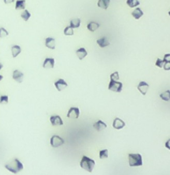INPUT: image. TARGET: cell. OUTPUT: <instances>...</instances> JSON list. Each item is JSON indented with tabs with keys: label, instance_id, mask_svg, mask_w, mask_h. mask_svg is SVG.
<instances>
[{
	"label": "cell",
	"instance_id": "cell-19",
	"mask_svg": "<svg viewBox=\"0 0 170 175\" xmlns=\"http://www.w3.org/2000/svg\"><path fill=\"white\" fill-rule=\"evenodd\" d=\"M99 26H100V24L97 23V22H90V23L87 24L88 30L91 31V32H94V31H95L97 28H99Z\"/></svg>",
	"mask_w": 170,
	"mask_h": 175
},
{
	"label": "cell",
	"instance_id": "cell-6",
	"mask_svg": "<svg viewBox=\"0 0 170 175\" xmlns=\"http://www.w3.org/2000/svg\"><path fill=\"white\" fill-rule=\"evenodd\" d=\"M79 113H80V111L77 107H71L67 113V117L72 118V119H77V118L79 117Z\"/></svg>",
	"mask_w": 170,
	"mask_h": 175
},
{
	"label": "cell",
	"instance_id": "cell-35",
	"mask_svg": "<svg viewBox=\"0 0 170 175\" xmlns=\"http://www.w3.org/2000/svg\"><path fill=\"white\" fill-rule=\"evenodd\" d=\"M2 68H3V64H2L1 62H0V70H1Z\"/></svg>",
	"mask_w": 170,
	"mask_h": 175
},
{
	"label": "cell",
	"instance_id": "cell-31",
	"mask_svg": "<svg viewBox=\"0 0 170 175\" xmlns=\"http://www.w3.org/2000/svg\"><path fill=\"white\" fill-rule=\"evenodd\" d=\"M155 65L157 67H159V68H163V65H164V61L161 60V59L157 58V60L155 62Z\"/></svg>",
	"mask_w": 170,
	"mask_h": 175
},
{
	"label": "cell",
	"instance_id": "cell-11",
	"mask_svg": "<svg viewBox=\"0 0 170 175\" xmlns=\"http://www.w3.org/2000/svg\"><path fill=\"white\" fill-rule=\"evenodd\" d=\"M112 126L115 129H117V130H119V129H122L125 126V122L122 119H120V118H115L113 121Z\"/></svg>",
	"mask_w": 170,
	"mask_h": 175
},
{
	"label": "cell",
	"instance_id": "cell-3",
	"mask_svg": "<svg viewBox=\"0 0 170 175\" xmlns=\"http://www.w3.org/2000/svg\"><path fill=\"white\" fill-rule=\"evenodd\" d=\"M128 161L131 167H136V166H142V156L139 153H130L128 155Z\"/></svg>",
	"mask_w": 170,
	"mask_h": 175
},
{
	"label": "cell",
	"instance_id": "cell-29",
	"mask_svg": "<svg viewBox=\"0 0 170 175\" xmlns=\"http://www.w3.org/2000/svg\"><path fill=\"white\" fill-rule=\"evenodd\" d=\"M8 100H9V98H8L7 95H1V97H0V103L1 104L8 103Z\"/></svg>",
	"mask_w": 170,
	"mask_h": 175
},
{
	"label": "cell",
	"instance_id": "cell-18",
	"mask_svg": "<svg viewBox=\"0 0 170 175\" xmlns=\"http://www.w3.org/2000/svg\"><path fill=\"white\" fill-rule=\"evenodd\" d=\"M142 15H143V11H142L139 7L135 8V9L133 10V12H132V16H133V17H134L135 19H139V18H141V17H142Z\"/></svg>",
	"mask_w": 170,
	"mask_h": 175
},
{
	"label": "cell",
	"instance_id": "cell-28",
	"mask_svg": "<svg viewBox=\"0 0 170 175\" xmlns=\"http://www.w3.org/2000/svg\"><path fill=\"white\" fill-rule=\"evenodd\" d=\"M110 79L111 80H114V81H118V79H119V73L115 71V72H113L112 74L110 75Z\"/></svg>",
	"mask_w": 170,
	"mask_h": 175
},
{
	"label": "cell",
	"instance_id": "cell-7",
	"mask_svg": "<svg viewBox=\"0 0 170 175\" xmlns=\"http://www.w3.org/2000/svg\"><path fill=\"white\" fill-rule=\"evenodd\" d=\"M50 122L53 126H61L63 125V121L61 119L59 115H53V116L50 117Z\"/></svg>",
	"mask_w": 170,
	"mask_h": 175
},
{
	"label": "cell",
	"instance_id": "cell-5",
	"mask_svg": "<svg viewBox=\"0 0 170 175\" xmlns=\"http://www.w3.org/2000/svg\"><path fill=\"white\" fill-rule=\"evenodd\" d=\"M50 144H51L52 147H59V146L64 144V139H62L60 136L58 135H53L50 139Z\"/></svg>",
	"mask_w": 170,
	"mask_h": 175
},
{
	"label": "cell",
	"instance_id": "cell-26",
	"mask_svg": "<svg viewBox=\"0 0 170 175\" xmlns=\"http://www.w3.org/2000/svg\"><path fill=\"white\" fill-rule=\"evenodd\" d=\"M30 12L28 10H23V12L21 13V17H22V19H23V20H25V21H27L28 20V19L30 18Z\"/></svg>",
	"mask_w": 170,
	"mask_h": 175
},
{
	"label": "cell",
	"instance_id": "cell-16",
	"mask_svg": "<svg viewBox=\"0 0 170 175\" xmlns=\"http://www.w3.org/2000/svg\"><path fill=\"white\" fill-rule=\"evenodd\" d=\"M45 45L49 49H55V39L52 37H48L45 39Z\"/></svg>",
	"mask_w": 170,
	"mask_h": 175
},
{
	"label": "cell",
	"instance_id": "cell-9",
	"mask_svg": "<svg viewBox=\"0 0 170 175\" xmlns=\"http://www.w3.org/2000/svg\"><path fill=\"white\" fill-rule=\"evenodd\" d=\"M54 85H55V87H56V89L58 90V91H62L63 89H65L66 87H67V83H66L63 79L60 78L54 83Z\"/></svg>",
	"mask_w": 170,
	"mask_h": 175
},
{
	"label": "cell",
	"instance_id": "cell-37",
	"mask_svg": "<svg viewBox=\"0 0 170 175\" xmlns=\"http://www.w3.org/2000/svg\"><path fill=\"white\" fill-rule=\"evenodd\" d=\"M168 14H169V16H170V11H169V12H168Z\"/></svg>",
	"mask_w": 170,
	"mask_h": 175
},
{
	"label": "cell",
	"instance_id": "cell-15",
	"mask_svg": "<svg viewBox=\"0 0 170 175\" xmlns=\"http://www.w3.org/2000/svg\"><path fill=\"white\" fill-rule=\"evenodd\" d=\"M11 52H12V57L16 58L19 54H20L21 47L19 46V45H13V46L11 47Z\"/></svg>",
	"mask_w": 170,
	"mask_h": 175
},
{
	"label": "cell",
	"instance_id": "cell-20",
	"mask_svg": "<svg viewBox=\"0 0 170 175\" xmlns=\"http://www.w3.org/2000/svg\"><path fill=\"white\" fill-rule=\"evenodd\" d=\"M110 4V0H99L98 1V6L102 9H107Z\"/></svg>",
	"mask_w": 170,
	"mask_h": 175
},
{
	"label": "cell",
	"instance_id": "cell-14",
	"mask_svg": "<svg viewBox=\"0 0 170 175\" xmlns=\"http://www.w3.org/2000/svg\"><path fill=\"white\" fill-rule=\"evenodd\" d=\"M76 55L80 60H82V59H84L86 56H87V51H86V49L84 47H81V48L76 50Z\"/></svg>",
	"mask_w": 170,
	"mask_h": 175
},
{
	"label": "cell",
	"instance_id": "cell-22",
	"mask_svg": "<svg viewBox=\"0 0 170 175\" xmlns=\"http://www.w3.org/2000/svg\"><path fill=\"white\" fill-rule=\"evenodd\" d=\"M160 98L164 101H169L170 100V90H166V91L161 93Z\"/></svg>",
	"mask_w": 170,
	"mask_h": 175
},
{
	"label": "cell",
	"instance_id": "cell-2",
	"mask_svg": "<svg viewBox=\"0 0 170 175\" xmlns=\"http://www.w3.org/2000/svg\"><path fill=\"white\" fill-rule=\"evenodd\" d=\"M94 166H95V161L87 156H82L81 161H80V167L88 172H92Z\"/></svg>",
	"mask_w": 170,
	"mask_h": 175
},
{
	"label": "cell",
	"instance_id": "cell-23",
	"mask_svg": "<svg viewBox=\"0 0 170 175\" xmlns=\"http://www.w3.org/2000/svg\"><path fill=\"white\" fill-rule=\"evenodd\" d=\"M99 157L100 159H106L108 158V150L107 149H102L99 151Z\"/></svg>",
	"mask_w": 170,
	"mask_h": 175
},
{
	"label": "cell",
	"instance_id": "cell-10",
	"mask_svg": "<svg viewBox=\"0 0 170 175\" xmlns=\"http://www.w3.org/2000/svg\"><path fill=\"white\" fill-rule=\"evenodd\" d=\"M12 77L16 81V82L21 83L22 81H23L24 75H23V73L20 72L19 70H14V71H13V74H12Z\"/></svg>",
	"mask_w": 170,
	"mask_h": 175
},
{
	"label": "cell",
	"instance_id": "cell-12",
	"mask_svg": "<svg viewBox=\"0 0 170 175\" xmlns=\"http://www.w3.org/2000/svg\"><path fill=\"white\" fill-rule=\"evenodd\" d=\"M54 63H55V60L53 58H46L43 62V68H46V69L53 68Z\"/></svg>",
	"mask_w": 170,
	"mask_h": 175
},
{
	"label": "cell",
	"instance_id": "cell-33",
	"mask_svg": "<svg viewBox=\"0 0 170 175\" xmlns=\"http://www.w3.org/2000/svg\"><path fill=\"white\" fill-rule=\"evenodd\" d=\"M164 62L166 61H170V53H168V54H165L164 55V59H163Z\"/></svg>",
	"mask_w": 170,
	"mask_h": 175
},
{
	"label": "cell",
	"instance_id": "cell-24",
	"mask_svg": "<svg viewBox=\"0 0 170 175\" xmlns=\"http://www.w3.org/2000/svg\"><path fill=\"white\" fill-rule=\"evenodd\" d=\"M126 3L129 7H137L140 2L138 0H127Z\"/></svg>",
	"mask_w": 170,
	"mask_h": 175
},
{
	"label": "cell",
	"instance_id": "cell-32",
	"mask_svg": "<svg viewBox=\"0 0 170 175\" xmlns=\"http://www.w3.org/2000/svg\"><path fill=\"white\" fill-rule=\"evenodd\" d=\"M163 68L165 69L166 71H168V70H170V61H166V62H164Z\"/></svg>",
	"mask_w": 170,
	"mask_h": 175
},
{
	"label": "cell",
	"instance_id": "cell-34",
	"mask_svg": "<svg viewBox=\"0 0 170 175\" xmlns=\"http://www.w3.org/2000/svg\"><path fill=\"white\" fill-rule=\"evenodd\" d=\"M165 147H166L167 149H169V150H170V138H169L168 140L166 141V143H165Z\"/></svg>",
	"mask_w": 170,
	"mask_h": 175
},
{
	"label": "cell",
	"instance_id": "cell-17",
	"mask_svg": "<svg viewBox=\"0 0 170 175\" xmlns=\"http://www.w3.org/2000/svg\"><path fill=\"white\" fill-rule=\"evenodd\" d=\"M97 44L99 45L101 48H104V47H107L108 45H109V41H108V39L106 37H102V38H100V39H97Z\"/></svg>",
	"mask_w": 170,
	"mask_h": 175
},
{
	"label": "cell",
	"instance_id": "cell-4",
	"mask_svg": "<svg viewBox=\"0 0 170 175\" xmlns=\"http://www.w3.org/2000/svg\"><path fill=\"white\" fill-rule=\"evenodd\" d=\"M122 87H123V84L119 81H114V80H110V83L108 85V89L111 90V91L114 92H121Z\"/></svg>",
	"mask_w": 170,
	"mask_h": 175
},
{
	"label": "cell",
	"instance_id": "cell-36",
	"mask_svg": "<svg viewBox=\"0 0 170 175\" xmlns=\"http://www.w3.org/2000/svg\"><path fill=\"white\" fill-rule=\"evenodd\" d=\"M2 79H3V76H2V75H0V82H1V80H2Z\"/></svg>",
	"mask_w": 170,
	"mask_h": 175
},
{
	"label": "cell",
	"instance_id": "cell-21",
	"mask_svg": "<svg viewBox=\"0 0 170 175\" xmlns=\"http://www.w3.org/2000/svg\"><path fill=\"white\" fill-rule=\"evenodd\" d=\"M80 24H81V21H80L79 18H74L70 21V27L72 28V29H74V28H78L80 26Z\"/></svg>",
	"mask_w": 170,
	"mask_h": 175
},
{
	"label": "cell",
	"instance_id": "cell-1",
	"mask_svg": "<svg viewBox=\"0 0 170 175\" xmlns=\"http://www.w3.org/2000/svg\"><path fill=\"white\" fill-rule=\"evenodd\" d=\"M5 168H6L7 170H9L10 172H12V173L17 174L22 170V169H23V164L19 161V159L15 158V159H13L12 161H10L9 163L5 164Z\"/></svg>",
	"mask_w": 170,
	"mask_h": 175
},
{
	"label": "cell",
	"instance_id": "cell-27",
	"mask_svg": "<svg viewBox=\"0 0 170 175\" xmlns=\"http://www.w3.org/2000/svg\"><path fill=\"white\" fill-rule=\"evenodd\" d=\"M64 34L65 35H73L74 31L70 26H67V27H65V29H64Z\"/></svg>",
	"mask_w": 170,
	"mask_h": 175
},
{
	"label": "cell",
	"instance_id": "cell-30",
	"mask_svg": "<svg viewBox=\"0 0 170 175\" xmlns=\"http://www.w3.org/2000/svg\"><path fill=\"white\" fill-rule=\"evenodd\" d=\"M8 35V31H6V29H4V28H0V38H3V37H6Z\"/></svg>",
	"mask_w": 170,
	"mask_h": 175
},
{
	"label": "cell",
	"instance_id": "cell-13",
	"mask_svg": "<svg viewBox=\"0 0 170 175\" xmlns=\"http://www.w3.org/2000/svg\"><path fill=\"white\" fill-rule=\"evenodd\" d=\"M93 127L96 129L97 131H101V130H103V129L106 128L107 125H106V123H104L102 120H98L97 122H95L93 124Z\"/></svg>",
	"mask_w": 170,
	"mask_h": 175
},
{
	"label": "cell",
	"instance_id": "cell-25",
	"mask_svg": "<svg viewBox=\"0 0 170 175\" xmlns=\"http://www.w3.org/2000/svg\"><path fill=\"white\" fill-rule=\"evenodd\" d=\"M24 8H25V1H23V0H20V1L16 2V5H15V9L16 10L24 9Z\"/></svg>",
	"mask_w": 170,
	"mask_h": 175
},
{
	"label": "cell",
	"instance_id": "cell-8",
	"mask_svg": "<svg viewBox=\"0 0 170 175\" xmlns=\"http://www.w3.org/2000/svg\"><path fill=\"white\" fill-rule=\"evenodd\" d=\"M137 88H138L139 91L141 92V94L146 95V93L149 89V84H147L146 82H144V81H141V82L138 84Z\"/></svg>",
	"mask_w": 170,
	"mask_h": 175
}]
</instances>
